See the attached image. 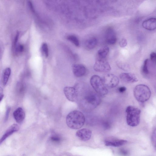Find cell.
Returning <instances> with one entry per match:
<instances>
[{
  "instance_id": "1",
  "label": "cell",
  "mask_w": 156,
  "mask_h": 156,
  "mask_svg": "<svg viewBox=\"0 0 156 156\" xmlns=\"http://www.w3.org/2000/svg\"><path fill=\"white\" fill-rule=\"evenodd\" d=\"M66 122L67 125L70 128L78 129L82 127L85 122V118L81 112L74 110L69 113L67 115Z\"/></svg>"
},
{
  "instance_id": "2",
  "label": "cell",
  "mask_w": 156,
  "mask_h": 156,
  "mask_svg": "<svg viewBox=\"0 0 156 156\" xmlns=\"http://www.w3.org/2000/svg\"><path fill=\"white\" fill-rule=\"evenodd\" d=\"M141 111L132 106H128L126 109V121L128 125L132 127L138 125L140 122Z\"/></svg>"
},
{
  "instance_id": "3",
  "label": "cell",
  "mask_w": 156,
  "mask_h": 156,
  "mask_svg": "<svg viewBox=\"0 0 156 156\" xmlns=\"http://www.w3.org/2000/svg\"><path fill=\"white\" fill-rule=\"evenodd\" d=\"M133 94L138 101L141 103H144L149 99L151 92L148 86L144 84H139L135 87Z\"/></svg>"
},
{
  "instance_id": "4",
  "label": "cell",
  "mask_w": 156,
  "mask_h": 156,
  "mask_svg": "<svg viewBox=\"0 0 156 156\" xmlns=\"http://www.w3.org/2000/svg\"><path fill=\"white\" fill-rule=\"evenodd\" d=\"M101 101L99 95L93 92H88L82 101L83 106L89 109L96 108L100 104Z\"/></svg>"
},
{
  "instance_id": "5",
  "label": "cell",
  "mask_w": 156,
  "mask_h": 156,
  "mask_svg": "<svg viewBox=\"0 0 156 156\" xmlns=\"http://www.w3.org/2000/svg\"><path fill=\"white\" fill-rule=\"evenodd\" d=\"M91 85L98 95L103 96L107 94L108 90L104 85L102 79L98 76L94 75L90 79Z\"/></svg>"
},
{
  "instance_id": "6",
  "label": "cell",
  "mask_w": 156,
  "mask_h": 156,
  "mask_svg": "<svg viewBox=\"0 0 156 156\" xmlns=\"http://www.w3.org/2000/svg\"><path fill=\"white\" fill-rule=\"evenodd\" d=\"M94 69L97 72H107L111 70V67L109 63L105 59L98 58L94 65Z\"/></svg>"
},
{
  "instance_id": "7",
  "label": "cell",
  "mask_w": 156,
  "mask_h": 156,
  "mask_svg": "<svg viewBox=\"0 0 156 156\" xmlns=\"http://www.w3.org/2000/svg\"><path fill=\"white\" fill-rule=\"evenodd\" d=\"M102 80L105 86L110 88L116 87L119 82V79L117 76L111 73L105 75Z\"/></svg>"
},
{
  "instance_id": "8",
  "label": "cell",
  "mask_w": 156,
  "mask_h": 156,
  "mask_svg": "<svg viewBox=\"0 0 156 156\" xmlns=\"http://www.w3.org/2000/svg\"><path fill=\"white\" fill-rule=\"evenodd\" d=\"M63 90L66 97L69 101H75L78 99V91L75 87H66L64 88Z\"/></svg>"
},
{
  "instance_id": "9",
  "label": "cell",
  "mask_w": 156,
  "mask_h": 156,
  "mask_svg": "<svg viewBox=\"0 0 156 156\" xmlns=\"http://www.w3.org/2000/svg\"><path fill=\"white\" fill-rule=\"evenodd\" d=\"M92 132L87 128H83L77 131L76 133V136L81 140L86 141L91 138Z\"/></svg>"
},
{
  "instance_id": "10",
  "label": "cell",
  "mask_w": 156,
  "mask_h": 156,
  "mask_svg": "<svg viewBox=\"0 0 156 156\" xmlns=\"http://www.w3.org/2000/svg\"><path fill=\"white\" fill-rule=\"evenodd\" d=\"M74 75L77 77H80L84 75L87 71L85 66L81 64H75L72 66Z\"/></svg>"
},
{
  "instance_id": "11",
  "label": "cell",
  "mask_w": 156,
  "mask_h": 156,
  "mask_svg": "<svg viewBox=\"0 0 156 156\" xmlns=\"http://www.w3.org/2000/svg\"><path fill=\"white\" fill-rule=\"evenodd\" d=\"M105 39L106 42L110 44H115L117 41V37L114 30L112 28L107 29L105 33Z\"/></svg>"
},
{
  "instance_id": "12",
  "label": "cell",
  "mask_w": 156,
  "mask_h": 156,
  "mask_svg": "<svg viewBox=\"0 0 156 156\" xmlns=\"http://www.w3.org/2000/svg\"><path fill=\"white\" fill-rule=\"evenodd\" d=\"M120 78L123 81L128 83L137 82L138 78L134 74L131 73H122L120 75Z\"/></svg>"
},
{
  "instance_id": "13",
  "label": "cell",
  "mask_w": 156,
  "mask_h": 156,
  "mask_svg": "<svg viewBox=\"0 0 156 156\" xmlns=\"http://www.w3.org/2000/svg\"><path fill=\"white\" fill-rule=\"evenodd\" d=\"M143 27L149 30H155L156 28V20L155 18H151L144 21L142 24Z\"/></svg>"
},
{
  "instance_id": "14",
  "label": "cell",
  "mask_w": 156,
  "mask_h": 156,
  "mask_svg": "<svg viewBox=\"0 0 156 156\" xmlns=\"http://www.w3.org/2000/svg\"><path fill=\"white\" fill-rule=\"evenodd\" d=\"M13 116L16 121L20 123H21L25 119V114L23 109L19 107L14 111Z\"/></svg>"
},
{
  "instance_id": "15",
  "label": "cell",
  "mask_w": 156,
  "mask_h": 156,
  "mask_svg": "<svg viewBox=\"0 0 156 156\" xmlns=\"http://www.w3.org/2000/svg\"><path fill=\"white\" fill-rule=\"evenodd\" d=\"M19 129L18 125L16 124H14L11 125L7 129L0 139V144L13 133L18 131Z\"/></svg>"
},
{
  "instance_id": "16",
  "label": "cell",
  "mask_w": 156,
  "mask_h": 156,
  "mask_svg": "<svg viewBox=\"0 0 156 156\" xmlns=\"http://www.w3.org/2000/svg\"><path fill=\"white\" fill-rule=\"evenodd\" d=\"M127 141L124 140H108L105 141V144L106 146H111L118 147L126 144Z\"/></svg>"
},
{
  "instance_id": "17",
  "label": "cell",
  "mask_w": 156,
  "mask_h": 156,
  "mask_svg": "<svg viewBox=\"0 0 156 156\" xmlns=\"http://www.w3.org/2000/svg\"><path fill=\"white\" fill-rule=\"evenodd\" d=\"M97 39L94 37H90L85 42V46L88 50H91L94 48L97 45Z\"/></svg>"
},
{
  "instance_id": "18",
  "label": "cell",
  "mask_w": 156,
  "mask_h": 156,
  "mask_svg": "<svg viewBox=\"0 0 156 156\" xmlns=\"http://www.w3.org/2000/svg\"><path fill=\"white\" fill-rule=\"evenodd\" d=\"M109 52V48L105 46L100 49L98 51V58L101 59H105Z\"/></svg>"
},
{
  "instance_id": "19",
  "label": "cell",
  "mask_w": 156,
  "mask_h": 156,
  "mask_svg": "<svg viewBox=\"0 0 156 156\" xmlns=\"http://www.w3.org/2000/svg\"><path fill=\"white\" fill-rule=\"evenodd\" d=\"M11 73V70L9 68H6L3 73L2 82L3 84L5 85L7 84Z\"/></svg>"
},
{
  "instance_id": "20",
  "label": "cell",
  "mask_w": 156,
  "mask_h": 156,
  "mask_svg": "<svg viewBox=\"0 0 156 156\" xmlns=\"http://www.w3.org/2000/svg\"><path fill=\"white\" fill-rule=\"evenodd\" d=\"M67 39L73 43L76 46H79L80 44L79 41L76 36L73 35H69L67 37Z\"/></svg>"
},
{
  "instance_id": "21",
  "label": "cell",
  "mask_w": 156,
  "mask_h": 156,
  "mask_svg": "<svg viewBox=\"0 0 156 156\" xmlns=\"http://www.w3.org/2000/svg\"><path fill=\"white\" fill-rule=\"evenodd\" d=\"M148 59H147L145 60L143 65L142 71L143 74L145 75H148L149 73L148 68Z\"/></svg>"
},
{
  "instance_id": "22",
  "label": "cell",
  "mask_w": 156,
  "mask_h": 156,
  "mask_svg": "<svg viewBox=\"0 0 156 156\" xmlns=\"http://www.w3.org/2000/svg\"><path fill=\"white\" fill-rule=\"evenodd\" d=\"M117 64L119 67L121 69L126 71H127L129 70V66L126 64L120 62H118Z\"/></svg>"
},
{
  "instance_id": "23",
  "label": "cell",
  "mask_w": 156,
  "mask_h": 156,
  "mask_svg": "<svg viewBox=\"0 0 156 156\" xmlns=\"http://www.w3.org/2000/svg\"><path fill=\"white\" fill-rule=\"evenodd\" d=\"M42 51L46 57L48 55V45L46 43H43L41 46Z\"/></svg>"
},
{
  "instance_id": "24",
  "label": "cell",
  "mask_w": 156,
  "mask_h": 156,
  "mask_svg": "<svg viewBox=\"0 0 156 156\" xmlns=\"http://www.w3.org/2000/svg\"><path fill=\"white\" fill-rule=\"evenodd\" d=\"M51 140L54 143H59L61 141V137L58 135L54 134L50 137Z\"/></svg>"
},
{
  "instance_id": "25",
  "label": "cell",
  "mask_w": 156,
  "mask_h": 156,
  "mask_svg": "<svg viewBox=\"0 0 156 156\" xmlns=\"http://www.w3.org/2000/svg\"><path fill=\"white\" fill-rule=\"evenodd\" d=\"M24 46L21 44H19L15 47L14 48L16 52L17 53H20L23 52L24 50Z\"/></svg>"
},
{
  "instance_id": "26",
  "label": "cell",
  "mask_w": 156,
  "mask_h": 156,
  "mask_svg": "<svg viewBox=\"0 0 156 156\" xmlns=\"http://www.w3.org/2000/svg\"><path fill=\"white\" fill-rule=\"evenodd\" d=\"M127 41L124 38L122 39L119 42V45L121 48H124L126 47L127 45Z\"/></svg>"
},
{
  "instance_id": "27",
  "label": "cell",
  "mask_w": 156,
  "mask_h": 156,
  "mask_svg": "<svg viewBox=\"0 0 156 156\" xmlns=\"http://www.w3.org/2000/svg\"><path fill=\"white\" fill-rule=\"evenodd\" d=\"M19 33L18 32H16V36L14 38V41H13V46L15 48V47L17 46V43L18 40V38L19 37Z\"/></svg>"
},
{
  "instance_id": "28",
  "label": "cell",
  "mask_w": 156,
  "mask_h": 156,
  "mask_svg": "<svg viewBox=\"0 0 156 156\" xmlns=\"http://www.w3.org/2000/svg\"><path fill=\"white\" fill-rule=\"evenodd\" d=\"M151 140L152 144L155 147L156 146V130L155 129L151 137Z\"/></svg>"
},
{
  "instance_id": "29",
  "label": "cell",
  "mask_w": 156,
  "mask_h": 156,
  "mask_svg": "<svg viewBox=\"0 0 156 156\" xmlns=\"http://www.w3.org/2000/svg\"><path fill=\"white\" fill-rule=\"evenodd\" d=\"M119 153L122 156H127L129 154V152L126 149H121L119 150Z\"/></svg>"
},
{
  "instance_id": "30",
  "label": "cell",
  "mask_w": 156,
  "mask_h": 156,
  "mask_svg": "<svg viewBox=\"0 0 156 156\" xmlns=\"http://www.w3.org/2000/svg\"><path fill=\"white\" fill-rule=\"evenodd\" d=\"M150 58L152 62H155L156 58V53L154 52L151 53L150 55Z\"/></svg>"
},
{
  "instance_id": "31",
  "label": "cell",
  "mask_w": 156,
  "mask_h": 156,
  "mask_svg": "<svg viewBox=\"0 0 156 156\" xmlns=\"http://www.w3.org/2000/svg\"><path fill=\"white\" fill-rule=\"evenodd\" d=\"M10 111V107H8L7 109V110H6V112H5V121H7V120H8L9 117Z\"/></svg>"
},
{
  "instance_id": "32",
  "label": "cell",
  "mask_w": 156,
  "mask_h": 156,
  "mask_svg": "<svg viewBox=\"0 0 156 156\" xmlns=\"http://www.w3.org/2000/svg\"><path fill=\"white\" fill-rule=\"evenodd\" d=\"M3 92V89L0 87V102L2 101L4 97Z\"/></svg>"
},
{
  "instance_id": "33",
  "label": "cell",
  "mask_w": 156,
  "mask_h": 156,
  "mask_svg": "<svg viewBox=\"0 0 156 156\" xmlns=\"http://www.w3.org/2000/svg\"><path fill=\"white\" fill-rule=\"evenodd\" d=\"M126 88L125 87H121L118 88V90L120 93H123L126 91Z\"/></svg>"
},
{
  "instance_id": "34",
  "label": "cell",
  "mask_w": 156,
  "mask_h": 156,
  "mask_svg": "<svg viewBox=\"0 0 156 156\" xmlns=\"http://www.w3.org/2000/svg\"><path fill=\"white\" fill-rule=\"evenodd\" d=\"M1 48H0V53H1Z\"/></svg>"
}]
</instances>
